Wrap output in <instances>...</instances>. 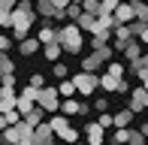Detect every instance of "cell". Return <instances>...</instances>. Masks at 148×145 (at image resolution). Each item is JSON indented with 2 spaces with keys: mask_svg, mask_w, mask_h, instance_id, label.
Listing matches in <instances>:
<instances>
[{
  "mask_svg": "<svg viewBox=\"0 0 148 145\" xmlns=\"http://www.w3.org/2000/svg\"><path fill=\"white\" fill-rule=\"evenodd\" d=\"M18 9V0H0V12H15Z\"/></svg>",
  "mask_w": 148,
  "mask_h": 145,
  "instance_id": "obj_34",
  "label": "cell"
},
{
  "mask_svg": "<svg viewBox=\"0 0 148 145\" xmlns=\"http://www.w3.org/2000/svg\"><path fill=\"white\" fill-rule=\"evenodd\" d=\"M18 3H36V0H18Z\"/></svg>",
  "mask_w": 148,
  "mask_h": 145,
  "instance_id": "obj_42",
  "label": "cell"
},
{
  "mask_svg": "<svg viewBox=\"0 0 148 145\" xmlns=\"http://www.w3.org/2000/svg\"><path fill=\"white\" fill-rule=\"evenodd\" d=\"M133 12H136V21L148 24V3L145 0H136V3H133Z\"/></svg>",
  "mask_w": 148,
  "mask_h": 145,
  "instance_id": "obj_27",
  "label": "cell"
},
{
  "mask_svg": "<svg viewBox=\"0 0 148 145\" xmlns=\"http://www.w3.org/2000/svg\"><path fill=\"white\" fill-rule=\"evenodd\" d=\"M115 21H118V24H133V21H136L133 3H127V0H124V3L118 6V12H115Z\"/></svg>",
  "mask_w": 148,
  "mask_h": 145,
  "instance_id": "obj_10",
  "label": "cell"
},
{
  "mask_svg": "<svg viewBox=\"0 0 148 145\" xmlns=\"http://www.w3.org/2000/svg\"><path fill=\"white\" fill-rule=\"evenodd\" d=\"M24 124H30L33 130H36L39 124H45V109H42V106H36V109H33L27 118H24Z\"/></svg>",
  "mask_w": 148,
  "mask_h": 145,
  "instance_id": "obj_22",
  "label": "cell"
},
{
  "mask_svg": "<svg viewBox=\"0 0 148 145\" xmlns=\"http://www.w3.org/2000/svg\"><path fill=\"white\" fill-rule=\"evenodd\" d=\"M130 139H133V130L130 127H127V130H115L112 139H109V145H130Z\"/></svg>",
  "mask_w": 148,
  "mask_h": 145,
  "instance_id": "obj_23",
  "label": "cell"
},
{
  "mask_svg": "<svg viewBox=\"0 0 148 145\" xmlns=\"http://www.w3.org/2000/svg\"><path fill=\"white\" fill-rule=\"evenodd\" d=\"M97 121H100V127H103V130H109V127H115V115H109V112H103V115H100Z\"/></svg>",
  "mask_w": 148,
  "mask_h": 145,
  "instance_id": "obj_32",
  "label": "cell"
},
{
  "mask_svg": "<svg viewBox=\"0 0 148 145\" xmlns=\"http://www.w3.org/2000/svg\"><path fill=\"white\" fill-rule=\"evenodd\" d=\"M51 72L58 76V82H64V79L70 76V70H66V64H55V67H51Z\"/></svg>",
  "mask_w": 148,
  "mask_h": 145,
  "instance_id": "obj_33",
  "label": "cell"
},
{
  "mask_svg": "<svg viewBox=\"0 0 148 145\" xmlns=\"http://www.w3.org/2000/svg\"><path fill=\"white\" fill-rule=\"evenodd\" d=\"M60 45H64V51H70V55H88V45H85V30L79 27L76 21H70V24H60V39H58Z\"/></svg>",
  "mask_w": 148,
  "mask_h": 145,
  "instance_id": "obj_1",
  "label": "cell"
},
{
  "mask_svg": "<svg viewBox=\"0 0 148 145\" xmlns=\"http://www.w3.org/2000/svg\"><path fill=\"white\" fill-rule=\"evenodd\" d=\"M18 109V94H15V88H3L0 91V112H15Z\"/></svg>",
  "mask_w": 148,
  "mask_h": 145,
  "instance_id": "obj_8",
  "label": "cell"
},
{
  "mask_svg": "<svg viewBox=\"0 0 148 145\" xmlns=\"http://www.w3.org/2000/svg\"><path fill=\"white\" fill-rule=\"evenodd\" d=\"M24 121V115H21V112H6V115L3 118H0V127H3V130H9V127H15V124H21Z\"/></svg>",
  "mask_w": 148,
  "mask_h": 145,
  "instance_id": "obj_18",
  "label": "cell"
},
{
  "mask_svg": "<svg viewBox=\"0 0 148 145\" xmlns=\"http://www.w3.org/2000/svg\"><path fill=\"white\" fill-rule=\"evenodd\" d=\"M60 142H66V145H79V139H82V133H79L76 127H70V130H64V133L58 136Z\"/></svg>",
  "mask_w": 148,
  "mask_h": 145,
  "instance_id": "obj_26",
  "label": "cell"
},
{
  "mask_svg": "<svg viewBox=\"0 0 148 145\" xmlns=\"http://www.w3.org/2000/svg\"><path fill=\"white\" fill-rule=\"evenodd\" d=\"M36 106H39V103L33 100V97H27V94H18V112H21L24 118H27V115H30V112L36 109Z\"/></svg>",
  "mask_w": 148,
  "mask_h": 145,
  "instance_id": "obj_16",
  "label": "cell"
},
{
  "mask_svg": "<svg viewBox=\"0 0 148 145\" xmlns=\"http://www.w3.org/2000/svg\"><path fill=\"white\" fill-rule=\"evenodd\" d=\"M58 91H60V97H64V100H70V97H76L79 91H76V82H73V79H64V82L58 85Z\"/></svg>",
  "mask_w": 148,
  "mask_h": 145,
  "instance_id": "obj_24",
  "label": "cell"
},
{
  "mask_svg": "<svg viewBox=\"0 0 148 145\" xmlns=\"http://www.w3.org/2000/svg\"><path fill=\"white\" fill-rule=\"evenodd\" d=\"M73 82H76V91L79 94H94L100 88V72H73Z\"/></svg>",
  "mask_w": 148,
  "mask_h": 145,
  "instance_id": "obj_4",
  "label": "cell"
},
{
  "mask_svg": "<svg viewBox=\"0 0 148 145\" xmlns=\"http://www.w3.org/2000/svg\"><path fill=\"white\" fill-rule=\"evenodd\" d=\"M139 42H142V45H148V27L142 30V34H139Z\"/></svg>",
  "mask_w": 148,
  "mask_h": 145,
  "instance_id": "obj_40",
  "label": "cell"
},
{
  "mask_svg": "<svg viewBox=\"0 0 148 145\" xmlns=\"http://www.w3.org/2000/svg\"><path fill=\"white\" fill-rule=\"evenodd\" d=\"M118 85H121V79L109 76V72H100V88H103L106 94H118Z\"/></svg>",
  "mask_w": 148,
  "mask_h": 145,
  "instance_id": "obj_15",
  "label": "cell"
},
{
  "mask_svg": "<svg viewBox=\"0 0 148 145\" xmlns=\"http://www.w3.org/2000/svg\"><path fill=\"white\" fill-rule=\"evenodd\" d=\"M79 145H88V142H79Z\"/></svg>",
  "mask_w": 148,
  "mask_h": 145,
  "instance_id": "obj_44",
  "label": "cell"
},
{
  "mask_svg": "<svg viewBox=\"0 0 148 145\" xmlns=\"http://www.w3.org/2000/svg\"><path fill=\"white\" fill-rule=\"evenodd\" d=\"M79 3L85 6V12H91V15L100 18V0H79Z\"/></svg>",
  "mask_w": 148,
  "mask_h": 145,
  "instance_id": "obj_30",
  "label": "cell"
},
{
  "mask_svg": "<svg viewBox=\"0 0 148 145\" xmlns=\"http://www.w3.org/2000/svg\"><path fill=\"white\" fill-rule=\"evenodd\" d=\"M142 49H145V45L139 42V39H133V42H127V49H124V61H127V64H133V61H139V57L145 55Z\"/></svg>",
  "mask_w": 148,
  "mask_h": 145,
  "instance_id": "obj_13",
  "label": "cell"
},
{
  "mask_svg": "<svg viewBox=\"0 0 148 145\" xmlns=\"http://www.w3.org/2000/svg\"><path fill=\"white\" fill-rule=\"evenodd\" d=\"M112 45H106V49H97V51H88V55H82V72H97L103 64H112Z\"/></svg>",
  "mask_w": 148,
  "mask_h": 145,
  "instance_id": "obj_2",
  "label": "cell"
},
{
  "mask_svg": "<svg viewBox=\"0 0 148 145\" xmlns=\"http://www.w3.org/2000/svg\"><path fill=\"white\" fill-rule=\"evenodd\" d=\"M9 49H12V39L3 36V39H0V51H3V55H9Z\"/></svg>",
  "mask_w": 148,
  "mask_h": 145,
  "instance_id": "obj_37",
  "label": "cell"
},
{
  "mask_svg": "<svg viewBox=\"0 0 148 145\" xmlns=\"http://www.w3.org/2000/svg\"><path fill=\"white\" fill-rule=\"evenodd\" d=\"M27 85H30V88H36V91H42V88H49V85H45V79H42V72H33Z\"/></svg>",
  "mask_w": 148,
  "mask_h": 145,
  "instance_id": "obj_31",
  "label": "cell"
},
{
  "mask_svg": "<svg viewBox=\"0 0 148 145\" xmlns=\"http://www.w3.org/2000/svg\"><path fill=\"white\" fill-rule=\"evenodd\" d=\"M136 130H139V133H142V136H145V139H148V121H142V124H139V127H136Z\"/></svg>",
  "mask_w": 148,
  "mask_h": 145,
  "instance_id": "obj_39",
  "label": "cell"
},
{
  "mask_svg": "<svg viewBox=\"0 0 148 145\" xmlns=\"http://www.w3.org/2000/svg\"><path fill=\"white\" fill-rule=\"evenodd\" d=\"M51 145H60V139H55V142H51Z\"/></svg>",
  "mask_w": 148,
  "mask_h": 145,
  "instance_id": "obj_43",
  "label": "cell"
},
{
  "mask_svg": "<svg viewBox=\"0 0 148 145\" xmlns=\"http://www.w3.org/2000/svg\"><path fill=\"white\" fill-rule=\"evenodd\" d=\"M85 142L88 145H109L106 142V130L100 127V121H85Z\"/></svg>",
  "mask_w": 148,
  "mask_h": 145,
  "instance_id": "obj_6",
  "label": "cell"
},
{
  "mask_svg": "<svg viewBox=\"0 0 148 145\" xmlns=\"http://www.w3.org/2000/svg\"><path fill=\"white\" fill-rule=\"evenodd\" d=\"M36 103H39L45 112L58 115V112H60V103H64V97H60V91H58V88H51V85H49V88L39 91V100H36Z\"/></svg>",
  "mask_w": 148,
  "mask_h": 145,
  "instance_id": "obj_3",
  "label": "cell"
},
{
  "mask_svg": "<svg viewBox=\"0 0 148 145\" xmlns=\"http://www.w3.org/2000/svg\"><path fill=\"white\" fill-rule=\"evenodd\" d=\"M45 45L39 42V36H27L24 42H18V51H21L24 57H30V55H36V51H42Z\"/></svg>",
  "mask_w": 148,
  "mask_h": 145,
  "instance_id": "obj_11",
  "label": "cell"
},
{
  "mask_svg": "<svg viewBox=\"0 0 148 145\" xmlns=\"http://www.w3.org/2000/svg\"><path fill=\"white\" fill-rule=\"evenodd\" d=\"M106 72H109V76H115V79H124V76H127V67L112 61V64H106Z\"/></svg>",
  "mask_w": 148,
  "mask_h": 145,
  "instance_id": "obj_29",
  "label": "cell"
},
{
  "mask_svg": "<svg viewBox=\"0 0 148 145\" xmlns=\"http://www.w3.org/2000/svg\"><path fill=\"white\" fill-rule=\"evenodd\" d=\"M124 0H100V15H115Z\"/></svg>",
  "mask_w": 148,
  "mask_h": 145,
  "instance_id": "obj_25",
  "label": "cell"
},
{
  "mask_svg": "<svg viewBox=\"0 0 148 145\" xmlns=\"http://www.w3.org/2000/svg\"><path fill=\"white\" fill-rule=\"evenodd\" d=\"M49 127L55 130V136H60L64 130H70L73 124H70V118H66L64 112H58V115H51V118H49Z\"/></svg>",
  "mask_w": 148,
  "mask_h": 145,
  "instance_id": "obj_12",
  "label": "cell"
},
{
  "mask_svg": "<svg viewBox=\"0 0 148 145\" xmlns=\"http://www.w3.org/2000/svg\"><path fill=\"white\" fill-rule=\"evenodd\" d=\"M60 51H64V45H60V42H51V45H45V49H42V55H45V61L60 64Z\"/></svg>",
  "mask_w": 148,
  "mask_h": 145,
  "instance_id": "obj_21",
  "label": "cell"
},
{
  "mask_svg": "<svg viewBox=\"0 0 148 145\" xmlns=\"http://www.w3.org/2000/svg\"><path fill=\"white\" fill-rule=\"evenodd\" d=\"M0 27H12V12H0Z\"/></svg>",
  "mask_w": 148,
  "mask_h": 145,
  "instance_id": "obj_36",
  "label": "cell"
},
{
  "mask_svg": "<svg viewBox=\"0 0 148 145\" xmlns=\"http://www.w3.org/2000/svg\"><path fill=\"white\" fill-rule=\"evenodd\" d=\"M55 139H58V136H55V130L49 127V121H45V124H39V127L33 130V145H51Z\"/></svg>",
  "mask_w": 148,
  "mask_h": 145,
  "instance_id": "obj_9",
  "label": "cell"
},
{
  "mask_svg": "<svg viewBox=\"0 0 148 145\" xmlns=\"http://www.w3.org/2000/svg\"><path fill=\"white\" fill-rule=\"evenodd\" d=\"M60 112H64L66 118H73V115H82V112H85V103H79L76 97H70V100H64V103H60Z\"/></svg>",
  "mask_w": 148,
  "mask_h": 145,
  "instance_id": "obj_14",
  "label": "cell"
},
{
  "mask_svg": "<svg viewBox=\"0 0 148 145\" xmlns=\"http://www.w3.org/2000/svg\"><path fill=\"white\" fill-rule=\"evenodd\" d=\"M112 34H115V42H133V39H136L133 30H130V24H118Z\"/></svg>",
  "mask_w": 148,
  "mask_h": 145,
  "instance_id": "obj_20",
  "label": "cell"
},
{
  "mask_svg": "<svg viewBox=\"0 0 148 145\" xmlns=\"http://www.w3.org/2000/svg\"><path fill=\"white\" fill-rule=\"evenodd\" d=\"M130 124H133V112H130V109L115 112V130H127Z\"/></svg>",
  "mask_w": 148,
  "mask_h": 145,
  "instance_id": "obj_17",
  "label": "cell"
},
{
  "mask_svg": "<svg viewBox=\"0 0 148 145\" xmlns=\"http://www.w3.org/2000/svg\"><path fill=\"white\" fill-rule=\"evenodd\" d=\"M118 94H130V82H127V79H121V85H118Z\"/></svg>",
  "mask_w": 148,
  "mask_h": 145,
  "instance_id": "obj_38",
  "label": "cell"
},
{
  "mask_svg": "<svg viewBox=\"0 0 148 145\" xmlns=\"http://www.w3.org/2000/svg\"><path fill=\"white\" fill-rule=\"evenodd\" d=\"M64 12H66V21H79V18L85 15V6L82 3H73V6H66Z\"/></svg>",
  "mask_w": 148,
  "mask_h": 145,
  "instance_id": "obj_28",
  "label": "cell"
},
{
  "mask_svg": "<svg viewBox=\"0 0 148 145\" xmlns=\"http://www.w3.org/2000/svg\"><path fill=\"white\" fill-rule=\"evenodd\" d=\"M36 36H39V42H42V45L58 42V39H60V24H58V21H42V24L36 27Z\"/></svg>",
  "mask_w": 148,
  "mask_h": 145,
  "instance_id": "obj_5",
  "label": "cell"
},
{
  "mask_svg": "<svg viewBox=\"0 0 148 145\" xmlns=\"http://www.w3.org/2000/svg\"><path fill=\"white\" fill-rule=\"evenodd\" d=\"M142 88H145V91H148V76H145V79H142Z\"/></svg>",
  "mask_w": 148,
  "mask_h": 145,
  "instance_id": "obj_41",
  "label": "cell"
},
{
  "mask_svg": "<svg viewBox=\"0 0 148 145\" xmlns=\"http://www.w3.org/2000/svg\"><path fill=\"white\" fill-rule=\"evenodd\" d=\"M0 79H15V64L9 61V55H0Z\"/></svg>",
  "mask_w": 148,
  "mask_h": 145,
  "instance_id": "obj_19",
  "label": "cell"
},
{
  "mask_svg": "<svg viewBox=\"0 0 148 145\" xmlns=\"http://www.w3.org/2000/svg\"><path fill=\"white\" fill-rule=\"evenodd\" d=\"M127 109L136 115V112H142V109H148V91L139 85V88H133V94H130V100H127Z\"/></svg>",
  "mask_w": 148,
  "mask_h": 145,
  "instance_id": "obj_7",
  "label": "cell"
},
{
  "mask_svg": "<svg viewBox=\"0 0 148 145\" xmlns=\"http://www.w3.org/2000/svg\"><path fill=\"white\" fill-rule=\"evenodd\" d=\"M94 109H97L100 115H103V112H109V100H106V97H97V100H94Z\"/></svg>",
  "mask_w": 148,
  "mask_h": 145,
  "instance_id": "obj_35",
  "label": "cell"
}]
</instances>
